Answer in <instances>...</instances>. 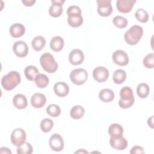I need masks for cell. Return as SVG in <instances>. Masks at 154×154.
I'll return each instance as SVG.
<instances>
[{"label": "cell", "instance_id": "ba28073f", "mask_svg": "<svg viewBox=\"0 0 154 154\" xmlns=\"http://www.w3.org/2000/svg\"><path fill=\"white\" fill-rule=\"evenodd\" d=\"M97 13L103 17L109 16L112 12L111 0H97Z\"/></svg>", "mask_w": 154, "mask_h": 154}, {"label": "cell", "instance_id": "277c9868", "mask_svg": "<svg viewBox=\"0 0 154 154\" xmlns=\"http://www.w3.org/2000/svg\"><path fill=\"white\" fill-rule=\"evenodd\" d=\"M120 99L119 101V105L120 108L123 109H127L132 106L135 101V98L132 90L130 87H123L120 90Z\"/></svg>", "mask_w": 154, "mask_h": 154}, {"label": "cell", "instance_id": "83f0119b", "mask_svg": "<svg viewBox=\"0 0 154 154\" xmlns=\"http://www.w3.org/2000/svg\"><path fill=\"white\" fill-rule=\"evenodd\" d=\"M126 78V73L122 69L116 70L112 75V79L114 83L117 84H122Z\"/></svg>", "mask_w": 154, "mask_h": 154}, {"label": "cell", "instance_id": "30bf717a", "mask_svg": "<svg viewBox=\"0 0 154 154\" xmlns=\"http://www.w3.org/2000/svg\"><path fill=\"white\" fill-rule=\"evenodd\" d=\"M13 51L17 57L22 58L28 55V47L27 44L23 41H17L13 44Z\"/></svg>", "mask_w": 154, "mask_h": 154}, {"label": "cell", "instance_id": "7402d4cb", "mask_svg": "<svg viewBox=\"0 0 154 154\" xmlns=\"http://www.w3.org/2000/svg\"><path fill=\"white\" fill-rule=\"evenodd\" d=\"M64 40L60 36L54 37L50 42V47L51 49L55 52H59L62 50L64 47Z\"/></svg>", "mask_w": 154, "mask_h": 154}, {"label": "cell", "instance_id": "8d00e7d4", "mask_svg": "<svg viewBox=\"0 0 154 154\" xmlns=\"http://www.w3.org/2000/svg\"><path fill=\"white\" fill-rule=\"evenodd\" d=\"M22 2L26 7H31L35 4V0H22Z\"/></svg>", "mask_w": 154, "mask_h": 154}, {"label": "cell", "instance_id": "7c38bea8", "mask_svg": "<svg viewBox=\"0 0 154 154\" xmlns=\"http://www.w3.org/2000/svg\"><path fill=\"white\" fill-rule=\"evenodd\" d=\"M112 58L113 61L119 66H125L129 63V57L128 54L122 50H117L114 52Z\"/></svg>", "mask_w": 154, "mask_h": 154}, {"label": "cell", "instance_id": "4fadbf2b", "mask_svg": "<svg viewBox=\"0 0 154 154\" xmlns=\"http://www.w3.org/2000/svg\"><path fill=\"white\" fill-rule=\"evenodd\" d=\"M52 5L49 10V13L53 17H60L63 11V4L65 2L64 0H51Z\"/></svg>", "mask_w": 154, "mask_h": 154}, {"label": "cell", "instance_id": "e575fe53", "mask_svg": "<svg viewBox=\"0 0 154 154\" xmlns=\"http://www.w3.org/2000/svg\"><path fill=\"white\" fill-rule=\"evenodd\" d=\"M143 65L147 69H153L154 66V54L150 53L147 54L143 59Z\"/></svg>", "mask_w": 154, "mask_h": 154}, {"label": "cell", "instance_id": "8992f818", "mask_svg": "<svg viewBox=\"0 0 154 154\" xmlns=\"http://www.w3.org/2000/svg\"><path fill=\"white\" fill-rule=\"evenodd\" d=\"M88 78V73L84 69H76L70 73V79L75 85H81L84 84Z\"/></svg>", "mask_w": 154, "mask_h": 154}, {"label": "cell", "instance_id": "f546056e", "mask_svg": "<svg viewBox=\"0 0 154 154\" xmlns=\"http://www.w3.org/2000/svg\"><path fill=\"white\" fill-rule=\"evenodd\" d=\"M135 16L137 20L141 23H146L149 20V14L143 8H138L135 13Z\"/></svg>", "mask_w": 154, "mask_h": 154}, {"label": "cell", "instance_id": "3957f363", "mask_svg": "<svg viewBox=\"0 0 154 154\" xmlns=\"http://www.w3.org/2000/svg\"><path fill=\"white\" fill-rule=\"evenodd\" d=\"M20 75L17 71H11L2 76L1 85L3 88L10 91L14 88L20 82Z\"/></svg>", "mask_w": 154, "mask_h": 154}, {"label": "cell", "instance_id": "ab89813d", "mask_svg": "<svg viewBox=\"0 0 154 154\" xmlns=\"http://www.w3.org/2000/svg\"><path fill=\"white\" fill-rule=\"evenodd\" d=\"M75 153H88V152L86 151V150H85L84 149H82V150H81V149H79V150L75 152Z\"/></svg>", "mask_w": 154, "mask_h": 154}, {"label": "cell", "instance_id": "74e56055", "mask_svg": "<svg viewBox=\"0 0 154 154\" xmlns=\"http://www.w3.org/2000/svg\"><path fill=\"white\" fill-rule=\"evenodd\" d=\"M0 153H11V150L5 147H2L0 150Z\"/></svg>", "mask_w": 154, "mask_h": 154}, {"label": "cell", "instance_id": "52a82bcc", "mask_svg": "<svg viewBox=\"0 0 154 154\" xmlns=\"http://www.w3.org/2000/svg\"><path fill=\"white\" fill-rule=\"evenodd\" d=\"M26 132L25 131L20 128L14 129L11 134L10 139L12 144L17 147L22 146L26 141Z\"/></svg>", "mask_w": 154, "mask_h": 154}, {"label": "cell", "instance_id": "5bb4252c", "mask_svg": "<svg viewBox=\"0 0 154 154\" xmlns=\"http://www.w3.org/2000/svg\"><path fill=\"white\" fill-rule=\"evenodd\" d=\"M84 60V55L83 52L79 49L72 50L69 55V60L72 65H79Z\"/></svg>", "mask_w": 154, "mask_h": 154}, {"label": "cell", "instance_id": "d6986e66", "mask_svg": "<svg viewBox=\"0 0 154 154\" xmlns=\"http://www.w3.org/2000/svg\"><path fill=\"white\" fill-rule=\"evenodd\" d=\"M13 103L16 108L22 109L27 106L28 101L26 97L23 94H17L13 97Z\"/></svg>", "mask_w": 154, "mask_h": 154}, {"label": "cell", "instance_id": "e0dca14e", "mask_svg": "<svg viewBox=\"0 0 154 154\" xmlns=\"http://www.w3.org/2000/svg\"><path fill=\"white\" fill-rule=\"evenodd\" d=\"M46 96L42 93H35L31 96V103L34 108H40L46 104Z\"/></svg>", "mask_w": 154, "mask_h": 154}, {"label": "cell", "instance_id": "603a6c76", "mask_svg": "<svg viewBox=\"0 0 154 154\" xmlns=\"http://www.w3.org/2000/svg\"><path fill=\"white\" fill-rule=\"evenodd\" d=\"M99 97L103 102H110L112 101L114 98V93L111 89L103 88L100 91Z\"/></svg>", "mask_w": 154, "mask_h": 154}, {"label": "cell", "instance_id": "ffe728a7", "mask_svg": "<svg viewBox=\"0 0 154 154\" xmlns=\"http://www.w3.org/2000/svg\"><path fill=\"white\" fill-rule=\"evenodd\" d=\"M25 32V26L21 23L13 24L10 28V34L14 38H17L22 36Z\"/></svg>", "mask_w": 154, "mask_h": 154}, {"label": "cell", "instance_id": "cb8c5ba5", "mask_svg": "<svg viewBox=\"0 0 154 154\" xmlns=\"http://www.w3.org/2000/svg\"><path fill=\"white\" fill-rule=\"evenodd\" d=\"M46 45V40L42 35L35 37L31 42V46L32 48L36 51H41Z\"/></svg>", "mask_w": 154, "mask_h": 154}, {"label": "cell", "instance_id": "6da1fadb", "mask_svg": "<svg viewBox=\"0 0 154 154\" xmlns=\"http://www.w3.org/2000/svg\"><path fill=\"white\" fill-rule=\"evenodd\" d=\"M68 15L67 22L69 25L73 28L80 26L83 23V17L81 15V10L77 5H71L67 10Z\"/></svg>", "mask_w": 154, "mask_h": 154}, {"label": "cell", "instance_id": "5b68a950", "mask_svg": "<svg viewBox=\"0 0 154 154\" xmlns=\"http://www.w3.org/2000/svg\"><path fill=\"white\" fill-rule=\"evenodd\" d=\"M40 63L42 68L48 73H54L58 69V63L54 57L49 52H45L41 55Z\"/></svg>", "mask_w": 154, "mask_h": 154}, {"label": "cell", "instance_id": "f35d334b", "mask_svg": "<svg viewBox=\"0 0 154 154\" xmlns=\"http://www.w3.org/2000/svg\"><path fill=\"white\" fill-rule=\"evenodd\" d=\"M153 116L150 117V118L148 119L147 120V124L149 125V126H150L151 128H153Z\"/></svg>", "mask_w": 154, "mask_h": 154}, {"label": "cell", "instance_id": "44dd1931", "mask_svg": "<svg viewBox=\"0 0 154 154\" xmlns=\"http://www.w3.org/2000/svg\"><path fill=\"white\" fill-rule=\"evenodd\" d=\"M108 133L111 138H120L123 136V128L119 123H112L109 126Z\"/></svg>", "mask_w": 154, "mask_h": 154}, {"label": "cell", "instance_id": "9a60e30c", "mask_svg": "<svg viewBox=\"0 0 154 154\" xmlns=\"http://www.w3.org/2000/svg\"><path fill=\"white\" fill-rule=\"evenodd\" d=\"M137 2L135 0H117L116 7L119 12L123 13H128L130 12Z\"/></svg>", "mask_w": 154, "mask_h": 154}, {"label": "cell", "instance_id": "ac0fdd59", "mask_svg": "<svg viewBox=\"0 0 154 154\" xmlns=\"http://www.w3.org/2000/svg\"><path fill=\"white\" fill-rule=\"evenodd\" d=\"M54 91L58 96L65 97L69 94V87L66 82H58L54 86Z\"/></svg>", "mask_w": 154, "mask_h": 154}, {"label": "cell", "instance_id": "4dcf8cb0", "mask_svg": "<svg viewBox=\"0 0 154 154\" xmlns=\"http://www.w3.org/2000/svg\"><path fill=\"white\" fill-rule=\"evenodd\" d=\"M46 112L50 116L57 117L61 114V109L56 104H50L46 108Z\"/></svg>", "mask_w": 154, "mask_h": 154}, {"label": "cell", "instance_id": "2e32d148", "mask_svg": "<svg viewBox=\"0 0 154 154\" xmlns=\"http://www.w3.org/2000/svg\"><path fill=\"white\" fill-rule=\"evenodd\" d=\"M109 144L114 149L118 150H125L128 145V143L123 136L120 138H110Z\"/></svg>", "mask_w": 154, "mask_h": 154}, {"label": "cell", "instance_id": "d6a6232c", "mask_svg": "<svg viewBox=\"0 0 154 154\" xmlns=\"http://www.w3.org/2000/svg\"><path fill=\"white\" fill-rule=\"evenodd\" d=\"M54 126L53 121L48 118L44 119L40 123V129L43 132H48L51 131Z\"/></svg>", "mask_w": 154, "mask_h": 154}, {"label": "cell", "instance_id": "484cf974", "mask_svg": "<svg viewBox=\"0 0 154 154\" xmlns=\"http://www.w3.org/2000/svg\"><path fill=\"white\" fill-rule=\"evenodd\" d=\"M24 74L28 80L34 81L38 74V70L35 66H28L24 69Z\"/></svg>", "mask_w": 154, "mask_h": 154}, {"label": "cell", "instance_id": "7a4b0ae2", "mask_svg": "<svg viewBox=\"0 0 154 154\" xmlns=\"http://www.w3.org/2000/svg\"><path fill=\"white\" fill-rule=\"evenodd\" d=\"M143 35V29L141 26L133 25L124 34L125 41L129 45H137Z\"/></svg>", "mask_w": 154, "mask_h": 154}, {"label": "cell", "instance_id": "1f68e13d", "mask_svg": "<svg viewBox=\"0 0 154 154\" xmlns=\"http://www.w3.org/2000/svg\"><path fill=\"white\" fill-rule=\"evenodd\" d=\"M112 22L117 28L120 29L126 27L128 23V20L126 18L120 16H116L115 17H114L112 19Z\"/></svg>", "mask_w": 154, "mask_h": 154}, {"label": "cell", "instance_id": "9c48e42d", "mask_svg": "<svg viewBox=\"0 0 154 154\" xmlns=\"http://www.w3.org/2000/svg\"><path fill=\"white\" fill-rule=\"evenodd\" d=\"M49 144L51 149L55 152H60L64 149L63 139L58 134H54L51 135L49 138Z\"/></svg>", "mask_w": 154, "mask_h": 154}, {"label": "cell", "instance_id": "8fae6325", "mask_svg": "<svg viewBox=\"0 0 154 154\" xmlns=\"http://www.w3.org/2000/svg\"><path fill=\"white\" fill-rule=\"evenodd\" d=\"M109 76L108 69L103 66L96 67L93 71V77L95 81L98 82H103L106 81Z\"/></svg>", "mask_w": 154, "mask_h": 154}, {"label": "cell", "instance_id": "f1b7e54d", "mask_svg": "<svg viewBox=\"0 0 154 154\" xmlns=\"http://www.w3.org/2000/svg\"><path fill=\"white\" fill-rule=\"evenodd\" d=\"M150 93V88L146 83H141L137 87V93L140 98H146Z\"/></svg>", "mask_w": 154, "mask_h": 154}, {"label": "cell", "instance_id": "d4e9b609", "mask_svg": "<svg viewBox=\"0 0 154 154\" xmlns=\"http://www.w3.org/2000/svg\"><path fill=\"white\" fill-rule=\"evenodd\" d=\"M85 113L84 108L81 105H75L72 108L70 111V117L75 120L81 119Z\"/></svg>", "mask_w": 154, "mask_h": 154}, {"label": "cell", "instance_id": "d590c367", "mask_svg": "<svg viewBox=\"0 0 154 154\" xmlns=\"http://www.w3.org/2000/svg\"><path fill=\"white\" fill-rule=\"evenodd\" d=\"M143 148L141 146H135L132 147L130 151L131 154H135V153H144Z\"/></svg>", "mask_w": 154, "mask_h": 154}, {"label": "cell", "instance_id": "4316f807", "mask_svg": "<svg viewBox=\"0 0 154 154\" xmlns=\"http://www.w3.org/2000/svg\"><path fill=\"white\" fill-rule=\"evenodd\" d=\"M35 83L38 88H45L48 85L49 79V78L45 74L38 73L34 79Z\"/></svg>", "mask_w": 154, "mask_h": 154}, {"label": "cell", "instance_id": "836d02e7", "mask_svg": "<svg viewBox=\"0 0 154 154\" xmlns=\"http://www.w3.org/2000/svg\"><path fill=\"white\" fill-rule=\"evenodd\" d=\"M33 148L30 143L25 142L22 146L17 147L16 152L18 154H31L32 153Z\"/></svg>", "mask_w": 154, "mask_h": 154}]
</instances>
